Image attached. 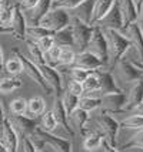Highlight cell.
<instances>
[{
  "label": "cell",
  "instance_id": "6da1fadb",
  "mask_svg": "<svg viewBox=\"0 0 143 152\" xmlns=\"http://www.w3.org/2000/svg\"><path fill=\"white\" fill-rule=\"evenodd\" d=\"M103 31H104V36L107 39V44H109V66L110 68H113L122 60L123 54L132 47V43L117 30H103Z\"/></svg>",
  "mask_w": 143,
  "mask_h": 152
},
{
  "label": "cell",
  "instance_id": "7a4b0ae2",
  "mask_svg": "<svg viewBox=\"0 0 143 152\" xmlns=\"http://www.w3.org/2000/svg\"><path fill=\"white\" fill-rule=\"evenodd\" d=\"M70 21H72V14L67 10L52 9L44 16V19L40 21V26L46 30H50L52 33H57L63 28H66L67 26H70Z\"/></svg>",
  "mask_w": 143,
  "mask_h": 152
},
{
  "label": "cell",
  "instance_id": "3957f363",
  "mask_svg": "<svg viewBox=\"0 0 143 152\" xmlns=\"http://www.w3.org/2000/svg\"><path fill=\"white\" fill-rule=\"evenodd\" d=\"M86 51L96 56L99 60H102L104 63V66H109L110 63L109 44H107V39L104 36V31L100 27L95 26V33H93V37L90 40V44H89Z\"/></svg>",
  "mask_w": 143,
  "mask_h": 152
},
{
  "label": "cell",
  "instance_id": "277c9868",
  "mask_svg": "<svg viewBox=\"0 0 143 152\" xmlns=\"http://www.w3.org/2000/svg\"><path fill=\"white\" fill-rule=\"evenodd\" d=\"M70 26H72V30H73L75 47H77L80 50V53L86 51L89 44H90V40L93 37V33H95V26L86 24V23H83L80 20L75 19V17H72Z\"/></svg>",
  "mask_w": 143,
  "mask_h": 152
},
{
  "label": "cell",
  "instance_id": "5b68a950",
  "mask_svg": "<svg viewBox=\"0 0 143 152\" xmlns=\"http://www.w3.org/2000/svg\"><path fill=\"white\" fill-rule=\"evenodd\" d=\"M13 53H14V56H17V57L21 60V63H23V66H24V73L29 75V78L33 80L34 83L40 87V88L46 94H49V95L55 93V91H53V88L49 86L47 81L44 80V77H43V74H41V71H40V68L36 66L32 60L27 58V57H24V56H23V54H21L17 48H14Z\"/></svg>",
  "mask_w": 143,
  "mask_h": 152
},
{
  "label": "cell",
  "instance_id": "8992f818",
  "mask_svg": "<svg viewBox=\"0 0 143 152\" xmlns=\"http://www.w3.org/2000/svg\"><path fill=\"white\" fill-rule=\"evenodd\" d=\"M27 20L24 16V12L21 10V7L19 6L16 9V13H14L13 21L9 27H1L0 31L1 34H10L13 36L16 40H21V41H26L27 40Z\"/></svg>",
  "mask_w": 143,
  "mask_h": 152
},
{
  "label": "cell",
  "instance_id": "52a82bcc",
  "mask_svg": "<svg viewBox=\"0 0 143 152\" xmlns=\"http://www.w3.org/2000/svg\"><path fill=\"white\" fill-rule=\"evenodd\" d=\"M96 124H97L100 134H103V137L106 138V141L110 145L116 146V138H117V132L120 128V122H117L107 113H102L100 115L96 117Z\"/></svg>",
  "mask_w": 143,
  "mask_h": 152
},
{
  "label": "cell",
  "instance_id": "ba28073f",
  "mask_svg": "<svg viewBox=\"0 0 143 152\" xmlns=\"http://www.w3.org/2000/svg\"><path fill=\"white\" fill-rule=\"evenodd\" d=\"M10 122L16 132H19L23 138H33L36 135V131L40 128V122L36 118L26 117V115H12Z\"/></svg>",
  "mask_w": 143,
  "mask_h": 152
},
{
  "label": "cell",
  "instance_id": "9c48e42d",
  "mask_svg": "<svg viewBox=\"0 0 143 152\" xmlns=\"http://www.w3.org/2000/svg\"><path fill=\"white\" fill-rule=\"evenodd\" d=\"M33 138L40 139L43 142V145L50 146L53 152H72V141L52 135L50 132H46V131H43L40 128L36 131V135Z\"/></svg>",
  "mask_w": 143,
  "mask_h": 152
},
{
  "label": "cell",
  "instance_id": "30bf717a",
  "mask_svg": "<svg viewBox=\"0 0 143 152\" xmlns=\"http://www.w3.org/2000/svg\"><path fill=\"white\" fill-rule=\"evenodd\" d=\"M95 26L100 27L102 30H117V31H122L123 28H124V20H123L120 6H119V1L117 0H116L113 9L100 21H97Z\"/></svg>",
  "mask_w": 143,
  "mask_h": 152
},
{
  "label": "cell",
  "instance_id": "8fae6325",
  "mask_svg": "<svg viewBox=\"0 0 143 152\" xmlns=\"http://www.w3.org/2000/svg\"><path fill=\"white\" fill-rule=\"evenodd\" d=\"M120 33L132 43V47L135 48V53H136L137 58H139V63L143 64V33L139 24H137V21L127 27H124Z\"/></svg>",
  "mask_w": 143,
  "mask_h": 152
},
{
  "label": "cell",
  "instance_id": "7c38bea8",
  "mask_svg": "<svg viewBox=\"0 0 143 152\" xmlns=\"http://www.w3.org/2000/svg\"><path fill=\"white\" fill-rule=\"evenodd\" d=\"M117 77L122 80L123 83H136L142 78L143 73L135 66L133 61H127L126 58H122L115 66Z\"/></svg>",
  "mask_w": 143,
  "mask_h": 152
},
{
  "label": "cell",
  "instance_id": "4fadbf2b",
  "mask_svg": "<svg viewBox=\"0 0 143 152\" xmlns=\"http://www.w3.org/2000/svg\"><path fill=\"white\" fill-rule=\"evenodd\" d=\"M53 1H55V0H40L39 4H37L36 7H33V9H30V10H26V12H24V16H26L29 27L40 26V21L44 19V16L52 10Z\"/></svg>",
  "mask_w": 143,
  "mask_h": 152
},
{
  "label": "cell",
  "instance_id": "5bb4252c",
  "mask_svg": "<svg viewBox=\"0 0 143 152\" xmlns=\"http://www.w3.org/2000/svg\"><path fill=\"white\" fill-rule=\"evenodd\" d=\"M127 102V95L124 93L117 94H109V95H103L102 97V105L104 104L106 110L103 113L115 114V113H123L126 108Z\"/></svg>",
  "mask_w": 143,
  "mask_h": 152
},
{
  "label": "cell",
  "instance_id": "9a60e30c",
  "mask_svg": "<svg viewBox=\"0 0 143 152\" xmlns=\"http://www.w3.org/2000/svg\"><path fill=\"white\" fill-rule=\"evenodd\" d=\"M52 111H53V114H55V117H56L57 125L60 126L64 132H67L70 137H73V135H75V131H73V128L69 124V115H67L66 108H64V104H63V101H61V97H55Z\"/></svg>",
  "mask_w": 143,
  "mask_h": 152
},
{
  "label": "cell",
  "instance_id": "2e32d148",
  "mask_svg": "<svg viewBox=\"0 0 143 152\" xmlns=\"http://www.w3.org/2000/svg\"><path fill=\"white\" fill-rule=\"evenodd\" d=\"M1 144L6 145L10 152H17L19 148V138H17V132L13 128L10 119L3 117V128H1Z\"/></svg>",
  "mask_w": 143,
  "mask_h": 152
},
{
  "label": "cell",
  "instance_id": "e0dca14e",
  "mask_svg": "<svg viewBox=\"0 0 143 152\" xmlns=\"http://www.w3.org/2000/svg\"><path fill=\"white\" fill-rule=\"evenodd\" d=\"M97 0H86L84 3H82L79 7H76L75 10H72L70 14L72 17L80 20L86 24L93 26V19H95V9Z\"/></svg>",
  "mask_w": 143,
  "mask_h": 152
},
{
  "label": "cell",
  "instance_id": "ac0fdd59",
  "mask_svg": "<svg viewBox=\"0 0 143 152\" xmlns=\"http://www.w3.org/2000/svg\"><path fill=\"white\" fill-rule=\"evenodd\" d=\"M73 66L79 67V68H83V70H87V71H97L102 67H104V63H103L102 60L97 58L96 56H93L92 53L82 51V53L77 54Z\"/></svg>",
  "mask_w": 143,
  "mask_h": 152
},
{
  "label": "cell",
  "instance_id": "d6986e66",
  "mask_svg": "<svg viewBox=\"0 0 143 152\" xmlns=\"http://www.w3.org/2000/svg\"><path fill=\"white\" fill-rule=\"evenodd\" d=\"M39 68H40L44 80L47 81V84L53 88V91L56 93V97H60V94L63 93V84H61V77L59 71L56 70L55 67H50L49 64L41 66Z\"/></svg>",
  "mask_w": 143,
  "mask_h": 152
},
{
  "label": "cell",
  "instance_id": "ffe728a7",
  "mask_svg": "<svg viewBox=\"0 0 143 152\" xmlns=\"http://www.w3.org/2000/svg\"><path fill=\"white\" fill-rule=\"evenodd\" d=\"M97 75H99V80H100V91L99 93L103 95H109V94H117V93H122V90L117 87L113 75L110 73V70L107 71H102V70H97L96 71Z\"/></svg>",
  "mask_w": 143,
  "mask_h": 152
},
{
  "label": "cell",
  "instance_id": "44dd1931",
  "mask_svg": "<svg viewBox=\"0 0 143 152\" xmlns=\"http://www.w3.org/2000/svg\"><path fill=\"white\" fill-rule=\"evenodd\" d=\"M142 102H143V78H140L139 81L133 83V86L130 87L124 111H132L135 107H137Z\"/></svg>",
  "mask_w": 143,
  "mask_h": 152
},
{
  "label": "cell",
  "instance_id": "7402d4cb",
  "mask_svg": "<svg viewBox=\"0 0 143 152\" xmlns=\"http://www.w3.org/2000/svg\"><path fill=\"white\" fill-rule=\"evenodd\" d=\"M117 1H119V6H120L123 20H124V27L136 23L137 19H139V13H137L135 1L133 0H117Z\"/></svg>",
  "mask_w": 143,
  "mask_h": 152
},
{
  "label": "cell",
  "instance_id": "603a6c76",
  "mask_svg": "<svg viewBox=\"0 0 143 152\" xmlns=\"http://www.w3.org/2000/svg\"><path fill=\"white\" fill-rule=\"evenodd\" d=\"M56 46L59 47H75V37H73V30L72 26H67L66 28H63L60 31L53 34Z\"/></svg>",
  "mask_w": 143,
  "mask_h": 152
},
{
  "label": "cell",
  "instance_id": "cb8c5ba5",
  "mask_svg": "<svg viewBox=\"0 0 143 152\" xmlns=\"http://www.w3.org/2000/svg\"><path fill=\"white\" fill-rule=\"evenodd\" d=\"M26 44H27V50H29V54H30V60H32L37 67L46 66V64H47V63H46V56L41 51L40 47L37 46V43H33V41L27 40Z\"/></svg>",
  "mask_w": 143,
  "mask_h": 152
},
{
  "label": "cell",
  "instance_id": "d4e9b609",
  "mask_svg": "<svg viewBox=\"0 0 143 152\" xmlns=\"http://www.w3.org/2000/svg\"><path fill=\"white\" fill-rule=\"evenodd\" d=\"M104 139L106 138H104V137H103V134H100V132L89 134L87 137L84 138V141H83V148H84L87 152L97 151L99 148H102L103 141H104Z\"/></svg>",
  "mask_w": 143,
  "mask_h": 152
},
{
  "label": "cell",
  "instance_id": "484cf974",
  "mask_svg": "<svg viewBox=\"0 0 143 152\" xmlns=\"http://www.w3.org/2000/svg\"><path fill=\"white\" fill-rule=\"evenodd\" d=\"M115 3H116V0H97V3H96V9H95L93 26H95L97 21H100L106 14L109 13L110 10L113 9Z\"/></svg>",
  "mask_w": 143,
  "mask_h": 152
},
{
  "label": "cell",
  "instance_id": "4316f807",
  "mask_svg": "<svg viewBox=\"0 0 143 152\" xmlns=\"http://www.w3.org/2000/svg\"><path fill=\"white\" fill-rule=\"evenodd\" d=\"M69 118L73 121L75 126L79 128V131H80L82 135L86 134L84 126H86V124H87V121H89V113L87 111H84V110H82V108H77V110H75L73 113L70 114V117H69Z\"/></svg>",
  "mask_w": 143,
  "mask_h": 152
},
{
  "label": "cell",
  "instance_id": "83f0119b",
  "mask_svg": "<svg viewBox=\"0 0 143 152\" xmlns=\"http://www.w3.org/2000/svg\"><path fill=\"white\" fill-rule=\"evenodd\" d=\"M44 99L41 98V97H33V98L29 99V105H27V114L29 117H32V118H37L39 115H43V114L46 113L44 111Z\"/></svg>",
  "mask_w": 143,
  "mask_h": 152
},
{
  "label": "cell",
  "instance_id": "f1b7e54d",
  "mask_svg": "<svg viewBox=\"0 0 143 152\" xmlns=\"http://www.w3.org/2000/svg\"><path fill=\"white\" fill-rule=\"evenodd\" d=\"M55 33H52L50 30H46L41 26H36V27H27V40L33 41V43H39L41 39L47 37V36H53ZM26 40V41H27Z\"/></svg>",
  "mask_w": 143,
  "mask_h": 152
},
{
  "label": "cell",
  "instance_id": "f546056e",
  "mask_svg": "<svg viewBox=\"0 0 143 152\" xmlns=\"http://www.w3.org/2000/svg\"><path fill=\"white\" fill-rule=\"evenodd\" d=\"M21 86H23V83L19 78H16V77H4L1 80V83H0V91L3 94H9L19 90Z\"/></svg>",
  "mask_w": 143,
  "mask_h": 152
},
{
  "label": "cell",
  "instance_id": "4dcf8cb0",
  "mask_svg": "<svg viewBox=\"0 0 143 152\" xmlns=\"http://www.w3.org/2000/svg\"><path fill=\"white\" fill-rule=\"evenodd\" d=\"M61 101H63V104H64V108H66V111H67V115L70 117V114L79 108L80 97H77V95H75V94H72L70 91L66 90L64 94H63V97H61Z\"/></svg>",
  "mask_w": 143,
  "mask_h": 152
},
{
  "label": "cell",
  "instance_id": "1f68e13d",
  "mask_svg": "<svg viewBox=\"0 0 143 152\" xmlns=\"http://www.w3.org/2000/svg\"><path fill=\"white\" fill-rule=\"evenodd\" d=\"M56 126H59V125H57V121H56V117H55V114H53V111L52 110L46 111L40 118V129L46 131V132H52L53 129H56Z\"/></svg>",
  "mask_w": 143,
  "mask_h": 152
},
{
  "label": "cell",
  "instance_id": "d6a6232c",
  "mask_svg": "<svg viewBox=\"0 0 143 152\" xmlns=\"http://www.w3.org/2000/svg\"><path fill=\"white\" fill-rule=\"evenodd\" d=\"M120 128H126V129H135V131H140L143 129V117L142 115H130L127 118L120 121Z\"/></svg>",
  "mask_w": 143,
  "mask_h": 152
},
{
  "label": "cell",
  "instance_id": "836d02e7",
  "mask_svg": "<svg viewBox=\"0 0 143 152\" xmlns=\"http://www.w3.org/2000/svg\"><path fill=\"white\" fill-rule=\"evenodd\" d=\"M4 70L13 77V75H17V74L23 73V71H24V66H23L21 60L17 56H14V57H10V58L6 61Z\"/></svg>",
  "mask_w": 143,
  "mask_h": 152
},
{
  "label": "cell",
  "instance_id": "e575fe53",
  "mask_svg": "<svg viewBox=\"0 0 143 152\" xmlns=\"http://www.w3.org/2000/svg\"><path fill=\"white\" fill-rule=\"evenodd\" d=\"M99 107H102V98H97V97H84L83 95L79 101V108H82L87 113L95 111Z\"/></svg>",
  "mask_w": 143,
  "mask_h": 152
},
{
  "label": "cell",
  "instance_id": "d590c367",
  "mask_svg": "<svg viewBox=\"0 0 143 152\" xmlns=\"http://www.w3.org/2000/svg\"><path fill=\"white\" fill-rule=\"evenodd\" d=\"M27 105L29 101H26L24 98H16L10 102L9 110H10L12 115H24L27 113Z\"/></svg>",
  "mask_w": 143,
  "mask_h": 152
},
{
  "label": "cell",
  "instance_id": "8d00e7d4",
  "mask_svg": "<svg viewBox=\"0 0 143 152\" xmlns=\"http://www.w3.org/2000/svg\"><path fill=\"white\" fill-rule=\"evenodd\" d=\"M83 90H84V94L100 91V80H99V75L96 71L83 83Z\"/></svg>",
  "mask_w": 143,
  "mask_h": 152
},
{
  "label": "cell",
  "instance_id": "74e56055",
  "mask_svg": "<svg viewBox=\"0 0 143 152\" xmlns=\"http://www.w3.org/2000/svg\"><path fill=\"white\" fill-rule=\"evenodd\" d=\"M122 149H142L143 151V129L136 131V134L124 145H122Z\"/></svg>",
  "mask_w": 143,
  "mask_h": 152
},
{
  "label": "cell",
  "instance_id": "f35d334b",
  "mask_svg": "<svg viewBox=\"0 0 143 152\" xmlns=\"http://www.w3.org/2000/svg\"><path fill=\"white\" fill-rule=\"evenodd\" d=\"M84 1L86 0H55L52 9H63V10L72 12V10H75L76 7H79Z\"/></svg>",
  "mask_w": 143,
  "mask_h": 152
},
{
  "label": "cell",
  "instance_id": "ab89813d",
  "mask_svg": "<svg viewBox=\"0 0 143 152\" xmlns=\"http://www.w3.org/2000/svg\"><path fill=\"white\" fill-rule=\"evenodd\" d=\"M61 50L63 47L55 46L49 53H46V63H47L50 67H56V66H60V56H61Z\"/></svg>",
  "mask_w": 143,
  "mask_h": 152
},
{
  "label": "cell",
  "instance_id": "60d3db41",
  "mask_svg": "<svg viewBox=\"0 0 143 152\" xmlns=\"http://www.w3.org/2000/svg\"><path fill=\"white\" fill-rule=\"evenodd\" d=\"M93 73L95 71H87V70H83V68H79V67H73L70 70V78L73 81H77V83H82L83 84Z\"/></svg>",
  "mask_w": 143,
  "mask_h": 152
},
{
  "label": "cell",
  "instance_id": "b9f144b4",
  "mask_svg": "<svg viewBox=\"0 0 143 152\" xmlns=\"http://www.w3.org/2000/svg\"><path fill=\"white\" fill-rule=\"evenodd\" d=\"M76 57H77V56H76L75 51H73L70 47H64V48L61 50L60 64L61 66H72V64H75Z\"/></svg>",
  "mask_w": 143,
  "mask_h": 152
},
{
  "label": "cell",
  "instance_id": "7bdbcfd3",
  "mask_svg": "<svg viewBox=\"0 0 143 152\" xmlns=\"http://www.w3.org/2000/svg\"><path fill=\"white\" fill-rule=\"evenodd\" d=\"M37 46L41 48V51L46 54L49 53L53 47L56 46V43H55V39H53V36H47V37H44V39H41L39 43H37Z\"/></svg>",
  "mask_w": 143,
  "mask_h": 152
},
{
  "label": "cell",
  "instance_id": "ee69618b",
  "mask_svg": "<svg viewBox=\"0 0 143 152\" xmlns=\"http://www.w3.org/2000/svg\"><path fill=\"white\" fill-rule=\"evenodd\" d=\"M67 91H70L72 94H75V95H77V97H80L82 98L83 94H84V90H83V84L82 83H77V81H70L67 84V88H66Z\"/></svg>",
  "mask_w": 143,
  "mask_h": 152
},
{
  "label": "cell",
  "instance_id": "f6af8a7d",
  "mask_svg": "<svg viewBox=\"0 0 143 152\" xmlns=\"http://www.w3.org/2000/svg\"><path fill=\"white\" fill-rule=\"evenodd\" d=\"M23 152H43V149L36 145L32 138H23Z\"/></svg>",
  "mask_w": 143,
  "mask_h": 152
},
{
  "label": "cell",
  "instance_id": "bcb514c9",
  "mask_svg": "<svg viewBox=\"0 0 143 152\" xmlns=\"http://www.w3.org/2000/svg\"><path fill=\"white\" fill-rule=\"evenodd\" d=\"M39 1L40 0H20V7L23 12H26V10H30V9H33L39 4Z\"/></svg>",
  "mask_w": 143,
  "mask_h": 152
},
{
  "label": "cell",
  "instance_id": "7dc6e473",
  "mask_svg": "<svg viewBox=\"0 0 143 152\" xmlns=\"http://www.w3.org/2000/svg\"><path fill=\"white\" fill-rule=\"evenodd\" d=\"M102 148H103V152H119V151H117V148H116V146H113V145H110L106 139L103 141Z\"/></svg>",
  "mask_w": 143,
  "mask_h": 152
},
{
  "label": "cell",
  "instance_id": "c3c4849f",
  "mask_svg": "<svg viewBox=\"0 0 143 152\" xmlns=\"http://www.w3.org/2000/svg\"><path fill=\"white\" fill-rule=\"evenodd\" d=\"M132 114H133V115H142L143 117V102L139 104L137 107H135V108L132 110Z\"/></svg>",
  "mask_w": 143,
  "mask_h": 152
},
{
  "label": "cell",
  "instance_id": "681fc988",
  "mask_svg": "<svg viewBox=\"0 0 143 152\" xmlns=\"http://www.w3.org/2000/svg\"><path fill=\"white\" fill-rule=\"evenodd\" d=\"M137 24H139V27H140V30H142V33H143V9H142V12L139 13V19H137Z\"/></svg>",
  "mask_w": 143,
  "mask_h": 152
},
{
  "label": "cell",
  "instance_id": "f907efd6",
  "mask_svg": "<svg viewBox=\"0 0 143 152\" xmlns=\"http://www.w3.org/2000/svg\"><path fill=\"white\" fill-rule=\"evenodd\" d=\"M135 4H136V9H137V13H140L143 9V0H133Z\"/></svg>",
  "mask_w": 143,
  "mask_h": 152
},
{
  "label": "cell",
  "instance_id": "816d5d0a",
  "mask_svg": "<svg viewBox=\"0 0 143 152\" xmlns=\"http://www.w3.org/2000/svg\"><path fill=\"white\" fill-rule=\"evenodd\" d=\"M0 151L1 152H10L9 151V148H7L6 145H3V144H1V146H0Z\"/></svg>",
  "mask_w": 143,
  "mask_h": 152
},
{
  "label": "cell",
  "instance_id": "f5cc1de1",
  "mask_svg": "<svg viewBox=\"0 0 143 152\" xmlns=\"http://www.w3.org/2000/svg\"><path fill=\"white\" fill-rule=\"evenodd\" d=\"M135 66H136L137 68H139V70L143 73V64H140V63H135Z\"/></svg>",
  "mask_w": 143,
  "mask_h": 152
}]
</instances>
